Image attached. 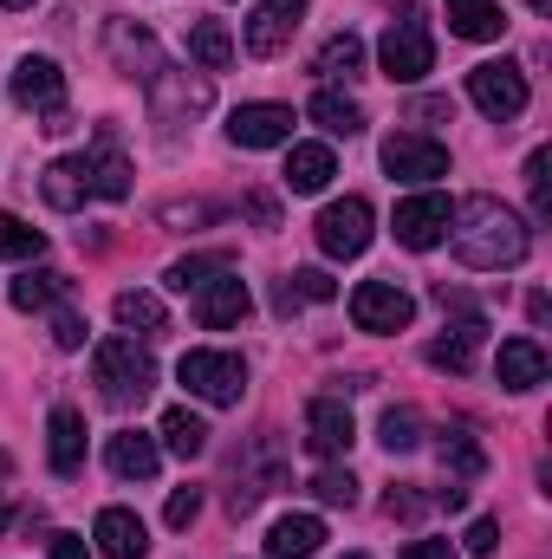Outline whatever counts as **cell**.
I'll list each match as a JSON object with an SVG mask.
<instances>
[{
	"label": "cell",
	"instance_id": "obj_7",
	"mask_svg": "<svg viewBox=\"0 0 552 559\" xmlns=\"http://www.w3.org/2000/svg\"><path fill=\"white\" fill-rule=\"evenodd\" d=\"M143 92H149V118H156L163 131H182L189 118H202V111L215 105V85H208V79H189V72H169V66H163Z\"/></svg>",
	"mask_w": 552,
	"mask_h": 559
},
{
	"label": "cell",
	"instance_id": "obj_2",
	"mask_svg": "<svg viewBox=\"0 0 552 559\" xmlns=\"http://www.w3.org/2000/svg\"><path fill=\"white\" fill-rule=\"evenodd\" d=\"M92 378H98L105 404L131 411V404H143V397L156 391V358L143 352L131 332H118V338H105V345L92 352Z\"/></svg>",
	"mask_w": 552,
	"mask_h": 559
},
{
	"label": "cell",
	"instance_id": "obj_22",
	"mask_svg": "<svg viewBox=\"0 0 552 559\" xmlns=\"http://www.w3.org/2000/svg\"><path fill=\"white\" fill-rule=\"evenodd\" d=\"M39 195H46L59 215L85 209V202H92V169H85V156H59V163L39 176Z\"/></svg>",
	"mask_w": 552,
	"mask_h": 559
},
{
	"label": "cell",
	"instance_id": "obj_42",
	"mask_svg": "<svg viewBox=\"0 0 552 559\" xmlns=\"http://www.w3.org/2000/svg\"><path fill=\"white\" fill-rule=\"evenodd\" d=\"M169 228H195V222H215V202H169L163 209Z\"/></svg>",
	"mask_w": 552,
	"mask_h": 559
},
{
	"label": "cell",
	"instance_id": "obj_40",
	"mask_svg": "<svg viewBox=\"0 0 552 559\" xmlns=\"http://www.w3.org/2000/svg\"><path fill=\"white\" fill-rule=\"evenodd\" d=\"M527 189H533V222H547V215H552V195H547V150H533V156H527Z\"/></svg>",
	"mask_w": 552,
	"mask_h": 559
},
{
	"label": "cell",
	"instance_id": "obj_39",
	"mask_svg": "<svg viewBox=\"0 0 552 559\" xmlns=\"http://www.w3.org/2000/svg\"><path fill=\"white\" fill-rule=\"evenodd\" d=\"M286 280H292V293H299L305 306H325V299H338V286L319 274V267H299V274H286Z\"/></svg>",
	"mask_w": 552,
	"mask_h": 559
},
{
	"label": "cell",
	"instance_id": "obj_23",
	"mask_svg": "<svg viewBox=\"0 0 552 559\" xmlns=\"http://www.w3.org/2000/svg\"><path fill=\"white\" fill-rule=\"evenodd\" d=\"M481 332H488V319H481V312H468L461 325H448V332H442V338L429 345V365H435V371H455V378H461V371H475Z\"/></svg>",
	"mask_w": 552,
	"mask_h": 559
},
{
	"label": "cell",
	"instance_id": "obj_35",
	"mask_svg": "<svg viewBox=\"0 0 552 559\" xmlns=\"http://www.w3.org/2000/svg\"><path fill=\"white\" fill-rule=\"evenodd\" d=\"M377 442H384L391 455H410L416 442H422V417H416L410 404H397V411H384V423H377Z\"/></svg>",
	"mask_w": 552,
	"mask_h": 559
},
{
	"label": "cell",
	"instance_id": "obj_26",
	"mask_svg": "<svg viewBox=\"0 0 552 559\" xmlns=\"http://www.w3.org/2000/svg\"><path fill=\"white\" fill-rule=\"evenodd\" d=\"M435 449H442V468H448L455 481H475V475L488 468V449H481V436H475V423H448Z\"/></svg>",
	"mask_w": 552,
	"mask_h": 559
},
{
	"label": "cell",
	"instance_id": "obj_21",
	"mask_svg": "<svg viewBox=\"0 0 552 559\" xmlns=\"http://www.w3.org/2000/svg\"><path fill=\"white\" fill-rule=\"evenodd\" d=\"M92 540H98L105 559H143L149 554V534H143V521L131 508H105V514L92 521Z\"/></svg>",
	"mask_w": 552,
	"mask_h": 559
},
{
	"label": "cell",
	"instance_id": "obj_33",
	"mask_svg": "<svg viewBox=\"0 0 552 559\" xmlns=\"http://www.w3.org/2000/svg\"><path fill=\"white\" fill-rule=\"evenodd\" d=\"M111 312H118L124 332H163V299H156V293H137V286H131V293H118Z\"/></svg>",
	"mask_w": 552,
	"mask_h": 559
},
{
	"label": "cell",
	"instance_id": "obj_36",
	"mask_svg": "<svg viewBox=\"0 0 552 559\" xmlns=\"http://www.w3.org/2000/svg\"><path fill=\"white\" fill-rule=\"evenodd\" d=\"M46 254V235L26 228L20 215H0V261H39Z\"/></svg>",
	"mask_w": 552,
	"mask_h": 559
},
{
	"label": "cell",
	"instance_id": "obj_30",
	"mask_svg": "<svg viewBox=\"0 0 552 559\" xmlns=\"http://www.w3.org/2000/svg\"><path fill=\"white\" fill-rule=\"evenodd\" d=\"M312 72H319V79H332V85H338V79H358V72H364V39H358L351 26H345V33H332V39L319 46Z\"/></svg>",
	"mask_w": 552,
	"mask_h": 559
},
{
	"label": "cell",
	"instance_id": "obj_46",
	"mask_svg": "<svg viewBox=\"0 0 552 559\" xmlns=\"http://www.w3.org/2000/svg\"><path fill=\"white\" fill-rule=\"evenodd\" d=\"M248 215H254L261 228H279V209H274V195H248Z\"/></svg>",
	"mask_w": 552,
	"mask_h": 559
},
{
	"label": "cell",
	"instance_id": "obj_9",
	"mask_svg": "<svg viewBox=\"0 0 552 559\" xmlns=\"http://www.w3.org/2000/svg\"><path fill=\"white\" fill-rule=\"evenodd\" d=\"M7 92H13L20 111H39V118L65 111V72H59V59H46V52H26V59L13 66V79H7Z\"/></svg>",
	"mask_w": 552,
	"mask_h": 559
},
{
	"label": "cell",
	"instance_id": "obj_24",
	"mask_svg": "<svg viewBox=\"0 0 552 559\" xmlns=\"http://www.w3.org/2000/svg\"><path fill=\"white\" fill-rule=\"evenodd\" d=\"M325 547V521L319 514H279L267 527V559H312Z\"/></svg>",
	"mask_w": 552,
	"mask_h": 559
},
{
	"label": "cell",
	"instance_id": "obj_3",
	"mask_svg": "<svg viewBox=\"0 0 552 559\" xmlns=\"http://www.w3.org/2000/svg\"><path fill=\"white\" fill-rule=\"evenodd\" d=\"M377 66H384L391 85H416V79L435 72V33H429V13L404 7V13L384 26V39H377Z\"/></svg>",
	"mask_w": 552,
	"mask_h": 559
},
{
	"label": "cell",
	"instance_id": "obj_53",
	"mask_svg": "<svg viewBox=\"0 0 552 559\" xmlns=\"http://www.w3.org/2000/svg\"><path fill=\"white\" fill-rule=\"evenodd\" d=\"M345 559H371V554H345Z\"/></svg>",
	"mask_w": 552,
	"mask_h": 559
},
{
	"label": "cell",
	"instance_id": "obj_45",
	"mask_svg": "<svg viewBox=\"0 0 552 559\" xmlns=\"http://www.w3.org/2000/svg\"><path fill=\"white\" fill-rule=\"evenodd\" d=\"M46 547H52V559H92V547H85V534H52Z\"/></svg>",
	"mask_w": 552,
	"mask_h": 559
},
{
	"label": "cell",
	"instance_id": "obj_49",
	"mask_svg": "<svg viewBox=\"0 0 552 559\" xmlns=\"http://www.w3.org/2000/svg\"><path fill=\"white\" fill-rule=\"evenodd\" d=\"M7 527H13V508H0V534H7Z\"/></svg>",
	"mask_w": 552,
	"mask_h": 559
},
{
	"label": "cell",
	"instance_id": "obj_44",
	"mask_svg": "<svg viewBox=\"0 0 552 559\" xmlns=\"http://www.w3.org/2000/svg\"><path fill=\"white\" fill-rule=\"evenodd\" d=\"M397 559H455V540H410Z\"/></svg>",
	"mask_w": 552,
	"mask_h": 559
},
{
	"label": "cell",
	"instance_id": "obj_13",
	"mask_svg": "<svg viewBox=\"0 0 552 559\" xmlns=\"http://www.w3.org/2000/svg\"><path fill=\"white\" fill-rule=\"evenodd\" d=\"M351 442H358V423L345 411V397H312V404H305V449H312L319 462L351 455Z\"/></svg>",
	"mask_w": 552,
	"mask_h": 559
},
{
	"label": "cell",
	"instance_id": "obj_18",
	"mask_svg": "<svg viewBox=\"0 0 552 559\" xmlns=\"http://www.w3.org/2000/svg\"><path fill=\"white\" fill-rule=\"evenodd\" d=\"M105 462H111L118 481H149V475L163 468V442L143 436V429H118V436L105 442Z\"/></svg>",
	"mask_w": 552,
	"mask_h": 559
},
{
	"label": "cell",
	"instance_id": "obj_41",
	"mask_svg": "<svg viewBox=\"0 0 552 559\" xmlns=\"http://www.w3.org/2000/svg\"><path fill=\"white\" fill-rule=\"evenodd\" d=\"M195 514H202V488H176V495H169V508H163V521H169V527H195Z\"/></svg>",
	"mask_w": 552,
	"mask_h": 559
},
{
	"label": "cell",
	"instance_id": "obj_43",
	"mask_svg": "<svg viewBox=\"0 0 552 559\" xmlns=\"http://www.w3.org/2000/svg\"><path fill=\"white\" fill-rule=\"evenodd\" d=\"M461 547H468V554H481V559H488V554H494V547H501V527H494V521H475Z\"/></svg>",
	"mask_w": 552,
	"mask_h": 559
},
{
	"label": "cell",
	"instance_id": "obj_14",
	"mask_svg": "<svg viewBox=\"0 0 552 559\" xmlns=\"http://www.w3.org/2000/svg\"><path fill=\"white\" fill-rule=\"evenodd\" d=\"M189 299H195V319H202L208 332H228V325H241V319L254 312V293H248V280L235 274V267H221L202 293H189Z\"/></svg>",
	"mask_w": 552,
	"mask_h": 559
},
{
	"label": "cell",
	"instance_id": "obj_20",
	"mask_svg": "<svg viewBox=\"0 0 552 559\" xmlns=\"http://www.w3.org/2000/svg\"><path fill=\"white\" fill-rule=\"evenodd\" d=\"M46 462H52V475H79L85 468V417L72 404H59L46 417Z\"/></svg>",
	"mask_w": 552,
	"mask_h": 559
},
{
	"label": "cell",
	"instance_id": "obj_52",
	"mask_svg": "<svg viewBox=\"0 0 552 559\" xmlns=\"http://www.w3.org/2000/svg\"><path fill=\"white\" fill-rule=\"evenodd\" d=\"M7 468H13V462H7V455H0V481H7Z\"/></svg>",
	"mask_w": 552,
	"mask_h": 559
},
{
	"label": "cell",
	"instance_id": "obj_50",
	"mask_svg": "<svg viewBox=\"0 0 552 559\" xmlns=\"http://www.w3.org/2000/svg\"><path fill=\"white\" fill-rule=\"evenodd\" d=\"M0 7H7V13H20V7H33V0H0Z\"/></svg>",
	"mask_w": 552,
	"mask_h": 559
},
{
	"label": "cell",
	"instance_id": "obj_34",
	"mask_svg": "<svg viewBox=\"0 0 552 559\" xmlns=\"http://www.w3.org/2000/svg\"><path fill=\"white\" fill-rule=\"evenodd\" d=\"M221 267H228V254H189V261H176V267L163 274V286H169V293H202Z\"/></svg>",
	"mask_w": 552,
	"mask_h": 559
},
{
	"label": "cell",
	"instance_id": "obj_17",
	"mask_svg": "<svg viewBox=\"0 0 552 559\" xmlns=\"http://www.w3.org/2000/svg\"><path fill=\"white\" fill-rule=\"evenodd\" d=\"M494 378H501V391H540L547 384V345L540 338H501Z\"/></svg>",
	"mask_w": 552,
	"mask_h": 559
},
{
	"label": "cell",
	"instance_id": "obj_11",
	"mask_svg": "<svg viewBox=\"0 0 552 559\" xmlns=\"http://www.w3.org/2000/svg\"><path fill=\"white\" fill-rule=\"evenodd\" d=\"M384 169L397 176V182H416V189H429L435 176H448V150L435 138H422V131H397V138H384Z\"/></svg>",
	"mask_w": 552,
	"mask_h": 559
},
{
	"label": "cell",
	"instance_id": "obj_16",
	"mask_svg": "<svg viewBox=\"0 0 552 559\" xmlns=\"http://www.w3.org/2000/svg\"><path fill=\"white\" fill-rule=\"evenodd\" d=\"M105 46H111V59H118L137 85H149V79L163 72V46H156V33L137 26V20H111V26H105Z\"/></svg>",
	"mask_w": 552,
	"mask_h": 559
},
{
	"label": "cell",
	"instance_id": "obj_4",
	"mask_svg": "<svg viewBox=\"0 0 552 559\" xmlns=\"http://www.w3.org/2000/svg\"><path fill=\"white\" fill-rule=\"evenodd\" d=\"M176 378H182L189 397H202V404H215V411H228V404L248 397V365H241V352H208V345H202V352H182Z\"/></svg>",
	"mask_w": 552,
	"mask_h": 559
},
{
	"label": "cell",
	"instance_id": "obj_25",
	"mask_svg": "<svg viewBox=\"0 0 552 559\" xmlns=\"http://www.w3.org/2000/svg\"><path fill=\"white\" fill-rule=\"evenodd\" d=\"M332 176H338V163L325 143H286V189L292 195H319Z\"/></svg>",
	"mask_w": 552,
	"mask_h": 559
},
{
	"label": "cell",
	"instance_id": "obj_19",
	"mask_svg": "<svg viewBox=\"0 0 552 559\" xmlns=\"http://www.w3.org/2000/svg\"><path fill=\"white\" fill-rule=\"evenodd\" d=\"M85 169H92V195L98 202H124L131 195V163L118 150V131H98V143L85 150Z\"/></svg>",
	"mask_w": 552,
	"mask_h": 559
},
{
	"label": "cell",
	"instance_id": "obj_37",
	"mask_svg": "<svg viewBox=\"0 0 552 559\" xmlns=\"http://www.w3.org/2000/svg\"><path fill=\"white\" fill-rule=\"evenodd\" d=\"M312 495H319L325 508H351V501H358V475H351V468H319V475H312Z\"/></svg>",
	"mask_w": 552,
	"mask_h": 559
},
{
	"label": "cell",
	"instance_id": "obj_28",
	"mask_svg": "<svg viewBox=\"0 0 552 559\" xmlns=\"http://www.w3.org/2000/svg\"><path fill=\"white\" fill-rule=\"evenodd\" d=\"M501 26H507L501 0H448V33L455 39H501Z\"/></svg>",
	"mask_w": 552,
	"mask_h": 559
},
{
	"label": "cell",
	"instance_id": "obj_47",
	"mask_svg": "<svg viewBox=\"0 0 552 559\" xmlns=\"http://www.w3.org/2000/svg\"><path fill=\"white\" fill-rule=\"evenodd\" d=\"M384 514H391V521H397V514L410 521V514H422V495H397V488H391V501H384Z\"/></svg>",
	"mask_w": 552,
	"mask_h": 559
},
{
	"label": "cell",
	"instance_id": "obj_10",
	"mask_svg": "<svg viewBox=\"0 0 552 559\" xmlns=\"http://www.w3.org/2000/svg\"><path fill=\"white\" fill-rule=\"evenodd\" d=\"M351 319H358V332H404L416 319V299L397 280H364V286H351Z\"/></svg>",
	"mask_w": 552,
	"mask_h": 559
},
{
	"label": "cell",
	"instance_id": "obj_29",
	"mask_svg": "<svg viewBox=\"0 0 552 559\" xmlns=\"http://www.w3.org/2000/svg\"><path fill=\"white\" fill-rule=\"evenodd\" d=\"M189 59H195L202 72H228V66H235V33H228L221 20H195V26H189Z\"/></svg>",
	"mask_w": 552,
	"mask_h": 559
},
{
	"label": "cell",
	"instance_id": "obj_5",
	"mask_svg": "<svg viewBox=\"0 0 552 559\" xmlns=\"http://www.w3.org/2000/svg\"><path fill=\"white\" fill-rule=\"evenodd\" d=\"M468 98H475V111H481V118L514 124V118L533 105V85H527V72H520L514 59H481V66L468 72Z\"/></svg>",
	"mask_w": 552,
	"mask_h": 559
},
{
	"label": "cell",
	"instance_id": "obj_1",
	"mask_svg": "<svg viewBox=\"0 0 552 559\" xmlns=\"http://www.w3.org/2000/svg\"><path fill=\"white\" fill-rule=\"evenodd\" d=\"M442 241H448V254H455L461 267H475V274H501V267H520V261L533 254V228H527L507 202H494V195L455 202Z\"/></svg>",
	"mask_w": 552,
	"mask_h": 559
},
{
	"label": "cell",
	"instance_id": "obj_27",
	"mask_svg": "<svg viewBox=\"0 0 552 559\" xmlns=\"http://www.w3.org/2000/svg\"><path fill=\"white\" fill-rule=\"evenodd\" d=\"M312 124L325 131V138H358L364 131V105L358 98H345V92H312Z\"/></svg>",
	"mask_w": 552,
	"mask_h": 559
},
{
	"label": "cell",
	"instance_id": "obj_6",
	"mask_svg": "<svg viewBox=\"0 0 552 559\" xmlns=\"http://www.w3.org/2000/svg\"><path fill=\"white\" fill-rule=\"evenodd\" d=\"M312 235H319V254H325V261H358V254L371 248V202H364V195L325 202L319 222H312Z\"/></svg>",
	"mask_w": 552,
	"mask_h": 559
},
{
	"label": "cell",
	"instance_id": "obj_51",
	"mask_svg": "<svg viewBox=\"0 0 552 559\" xmlns=\"http://www.w3.org/2000/svg\"><path fill=\"white\" fill-rule=\"evenodd\" d=\"M527 7H533V13H552V0H527Z\"/></svg>",
	"mask_w": 552,
	"mask_h": 559
},
{
	"label": "cell",
	"instance_id": "obj_38",
	"mask_svg": "<svg viewBox=\"0 0 552 559\" xmlns=\"http://www.w3.org/2000/svg\"><path fill=\"white\" fill-rule=\"evenodd\" d=\"M85 332H92V325H85L72 306H59V312H52V345H59V352H79V345H85Z\"/></svg>",
	"mask_w": 552,
	"mask_h": 559
},
{
	"label": "cell",
	"instance_id": "obj_31",
	"mask_svg": "<svg viewBox=\"0 0 552 559\" xmlns=\"http://www.w3.org/2000/svg\"><path fill=\"white\" fill-rule=\"evenodd\" d=\"M156 436H163V449H169V455H182V462H195V455L208 449V423L195 417L189 404L163 411V429H156Z\"/></svg>",
	"mask_w": 552,
	"mask_h": 559
},
{
	"label": "cell",
	"instance_id": "obj_8",
	"mask_svg": "<svg viewBox=\"0 0 552 559\" xmlns=\"http://www.w3.org/2000/svg\"><path fill=\"white\" fill-rule=\"evenodd\" d=\"M448 195H435V189H416L397 202V215H391V235H397V248H410V254H429V248H442V228H448Z\"/></svg>",
	"mask_w": 552,
	"mask_h": 559
},
{
	"label": "cell",
	"instance_id": "obj_12",
	"mask_svg": "<svg viewBox=\"0 0 552 559\" xmlns=\"http://www.w3.org/2000/svg\"><path fill=\"white\" fill-rule=\"evenodd\" d=\"M305 7H312V0H261L254 20L241 26V46H248L254 59H279V52L292 46L299 20H305Z\"/></svg>",
	"mask_w": 552,
	"mask_h": 559
},
{
	"label": "cell",
	"instance_id": "obj_15",
	"mask_svg": "<svg viewBox=\"0 0 552 559\" xmlns=\"http://www.w3.org/2000/svg\"><path fill=\"white\" fill-rule=\"evenodd\" d=\"M228 143L235 150H279V143H292V111L286 105H241V111H228Z\"/></svg>",
	"mask_w": 552,
	"mask_h": 559
},
{
	"label": "cell",
	"instance_id": "obj_32",
	"mask_svg": "<svg viewBox=\"0 0 552 559\" xmlns=\"http://www.w3.org/2000/svg\"><path fill=\"white\" fill-rule=\"evenodd\" d=\"M65 286H72V280L52 274V267H26V274L13 280V306H20V312H46V306L65 299Z\"/></svg>",
	"mask_w": 552,
	"mask_h": 559
},
{
	"label": "cell",
	"instance_id": "obj_48",
	"mask_svg": "<svg viewBox=\"0 0 552 559\" xmlns=\"http://www.w3.org/2000/svg\"><path fill=\"white\" fill-rule=\"evenodd\" d=\"M435 508H448V514H461V508H468V488H455V481H448V488L435 495Z\"/></svg>",
	"mask_w": 552,
	"mask_h": 559
}]
</instances>
